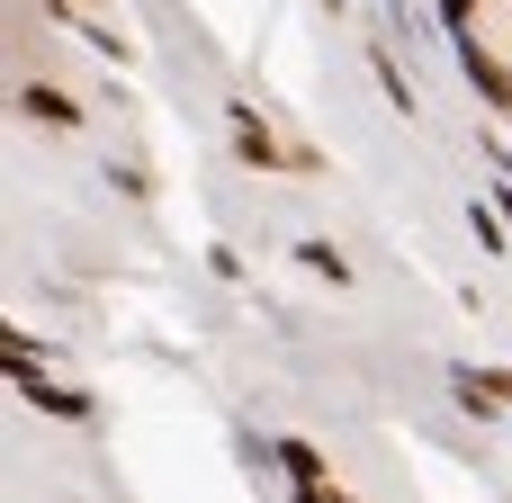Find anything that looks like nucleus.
Listing matches in <instances>:
<instances>
[{
	"label": "nucleus",
	"instance_id": "obj_1",
	"mask_svg": "<svg viewBox=\"0 0 512 503\" xmlns=\"http://www.w3.org/2000/svg\"><path fill=\"white\" fill-rule=\"evenodd\" d=\"M18 108H27L36 126H81V108H72V99H63L54 81H27V90H18Z\"/></svg>",
	"mask_w": 512,
	"mask_h": 503
}]
</instances>
